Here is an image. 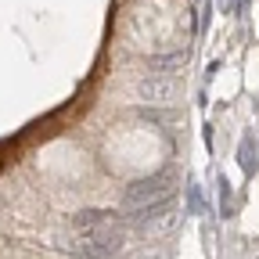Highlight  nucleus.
<instances>
[{
    "label": "nucleus",
    "instance_id": "nucleus-2",
    "mask_svg": "<svg viewBox=\"0 0 259 259\" xmlns=\"http://www.w3.org/2000/svg\"><path fill=\"white\" fill-rule=\"evenodd\" d=\"M173 90H177V79H173V76H155V72H148V76L137 83V94L144 97V101H169Z\"/></svg>",
    "mask_w": 259,
    "mask_h": 259
},
{
    "label": "nucleus",
    "instance_id": "nucleus-1",
    "mask_svg": "<svg viewBox=\"0 0 259 259\" xmlns=\"http://www.w3.org/2000/svg\"><path fill=\"white\" fill-rule=\"evenodd\" d=\"M166 198H173L169 173H155V177H144V180H137V184H126V191H122V209H126V216H130V212L148 209V205L166 202Z\"/></svg>",
    "mask_w": 259,
    "mask_h": 259
},
{
    "label": "nucleus",
    "instance_id": "nucleus-3",
    "mask_svg": "<svg viewBox=\"0 0 259 259\" xmlns=\"http://www.w3.org/2000/svg\"><path fill=\"white\" fill-rule=\"evenodd\" d=\"M184 58H187V54H155V58L148 61V72L169 76V72H177V65H184Z\"/></svg>",
    "mask_w": 259,
    "mask_h": 259
}]
</instances>
